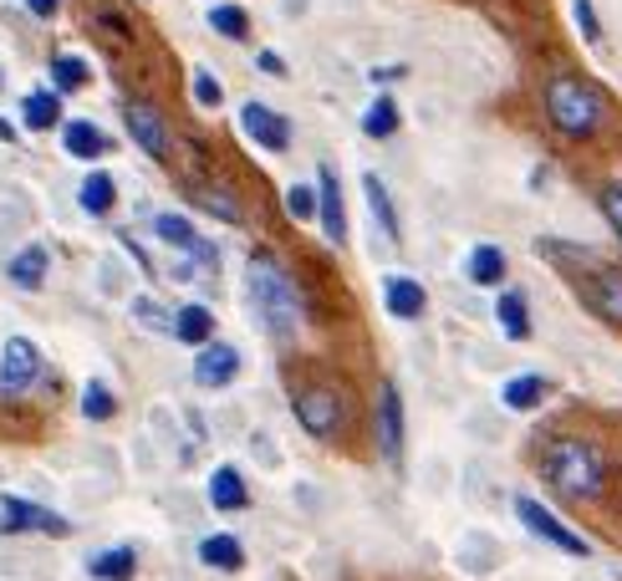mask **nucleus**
<instances>
[{"label":"nucleus","instance_id":"nucleus-1","mask_svg":"<svg viewBox=\"0 0 622 581\" xmlns=\"http://www.w3.org/2000/svg\"><path fill=\"white\" fill-rule=\"evenodd\" d=\"M541 480L551 484L561 500H597L602 495V484H607V459H602V449L587 444V439H551V444L541 449Z\"/></svg>","mask_w":622,"mask_h":581},{"label":"nucleus","instance_id":"nucleus-2","mask_svg":"<svg viewBox=\"0 0 622 581\" xmlns=\"http://www.w3.org/2000/svg\"><path fill=\"white\" fill-rule=\"evenodd\" d=\"M251 296H255V306H261V316H266L270 332L291 337L302 327V291H296V281L287 276L281 261L251 255Z\"/></svg>","mask_w":622,"mask_h":581},{"label":"nucleus","instance_id":"nucleus-3","mask_svg":"<svg viewBox=\"0 0 622 581\" xmlns=\"http://www.w3.org/2000/svg\"><path fill=\"white\" fill-rule=\"evenodd\" d=\"M546 117H551L556 134L587 138L592 128L602 123V98H597V92H592L582 77L561 72V77H551V83H546Z\"/></svg>","mask_w":622,"mask_h":581},{"label":"nucleus","instance_id":"nucleus-4","mask_svg":"<svg viewBox=\"0 0 622 581\" xmlns=\"http://www.w3.org/2000/svg\"><path fill=\"white\" fill-rule=\"evenodd\" d=\"M567 261L587 266L576 276V296L587 301V312L622 327V266H602V261H592L587 250H567Z\"/></svg>","mask_w":622,"mask_h":581},{"label":"nucleus","instance_id":"nucleus-5","mask_svg":"<svg viewBox=\"0 0 622 581\" xmlns=\"http://www.w3.org/2000/svg\"><path fill=\"white\" fill-rule=\"evenodd\" d=\"M516 520H521L531 535H541L546 546H556L561 556H576V561H587V556H592V541H587V535L572 531V526H567V520H561L556 510H546L536 495H516Z\"/></svg>","mask_w":622,"mask_h":581},{"label":"nucleus","instance_id":"nucleus-6","mask_svg":"<svg viewBox=\"0 0 622 581\" xmlns=\"http://www.w3.org/2000/svg\"><path fill=\"white\" fill-rule=\"evenodd\" d=\"M291 414H296V424H302L312 439H337L342 424H347V408H342V399H337L327 382L296 388V393H291Z\"/></svg>","mask_w":622,"mask_h":581},{"label":"nucleus","instance_id":"nucleus-7","mask_svg":"<svg viewBox=\"0 0 622 581\" xmlns=\"http://www.w3.org/2000/svg\"><path fill=\"white\" fill-rule=\"evenodd\" d=\"M0 531L5 535H51V541H62V535H72V520L47 510V505H36V500L0 495Z\"/></svg>","mask_w":622,"mask_h":581},{"label":"nucleus","instance_id":"nucleus-8","mask_svg":"<svg viewBox=\"0 0 622 581\" xmlns=\"http://www.w3.org/2000/svg\"><path fill=\"white\" fill-rule=\"evenodd\" d=\"M41 378V348L31 337H11L0 348V399H21L26 388H36Z\"/></svg>","mask_w":622,"mask_h":581},{"label":"nucleus","instance_id":"nucleus-9","mask_svg":"<svg viewBox=\"0 0 622 581\" xmlns=\"http://www.w3.org/2000/svg\"><path fill=\"white\" fill-rule=\"evenodd\" d=\"M240 128H245V138L261 143L266 153L291 149V123L276 113V108H266V102H245V108H240Z\"/></svg>","mask_w":622,"mask_h":581},{"label":"nucleus","instance_id":"nucleus-10","mask_svg":"<svg viewBox=\"0 0 622 581\" xmlns=\"http://www.w3.org/2000/svg\"><path fill=\"white\" fill-rule=\"evenodd\" d=\"M123 123L149 159H168V123L153 102H123Z\"/></svg>","mask_w":622,"mask_h":581},{"label":"nucleus","instance_id":"nucleus-11","mask_svg":"<svg viewBox=\"0 0 622 581\" xmlns=\"http://www.w3.org/2000/svg\"><path fill=\"white\" fill-rule=\"evenodd\" d=\"M378 449H383L388 465L404 459V399H398L393 382L378 388Z\"/></svg>","mask_w":622,"mask_h":581},{"label":"nucleus","instance_id":"nucleus-12","mask_svg":"<svg viewBox=\"0 0 622 581\" xmlns=\"http://www.w3.org/2000/svg\"><path fill=\"white\" fill-rule=\"evenodd\" d=\"M317 210H321V230L332 245H347V204H342V179L337 168H321L317 174Z\"/></svg>","mask_w":622,"mask_h":581},{"label":"nucleus","instance_id":"nucleus-13","mask_svg":"<svg viewBox=\"0 0 622 581\" xmlns=\"http://www.w3.org/2000/svg\"><path fill=\"white\" fill-rule=\"evenodd\" d=\"M240 372V352L230 342H204L200 357H194V382L200 388H230Z\"/></svg>","mask_w":622,"mask_h":581},{"label":"nucleus","instance_id":"nucleus-14","mask_svg":"<svg viewBox=\"0 0 622 581\" xmlns=\"http://www.w3.org/2000/svg\"><path fill=\"white\" fill-rule=\"evenodd\" d=\"M383 306H388V316H398V321H419V316L429 312V296H423V286L414 281V276H388Z\"/></svg>","mask_w":622,"mask_h":581},{"label":"nucleus","instance_id":"nucleus-15","mask_svg":"<svg viewBox=\"0 0 622 581\" xmlns=\"http://www.w3.org/2000/svg\"><path fill=\"white\" fill-rule=\"evenodd\" d=\"M210 505H215L219 515H236L251 505V490H245V475H240L236 465H219L215 475H210Z\"/></svg>","mask_w":622,"mask_h":581},{"label":"nucleus","instance_id":"nucleus-16","mask_svg":"<svg viewBox=\"0 0 622 581\" xmlns=\"http://www.w3.org/2000/svg\"><path fill=\"white\" fill-rule=\"evenodd\" d=\"M495 321H500L505 342H525V337H531V301H525V291H500Z\"/></svg>","mask_w":622,"mask_h":581},{"label":"nucleus","instance_id":"nucleus-17","mask_svg":"<svg viewBox=\"0 0 622 581\" xmlns=\"http://www.w3.org/2000/svg\"><path fill=\"white\" fill-rule=\"evenodd\" d=\"M87 577L92 581H134L138 577V551L134 546H107L87 561Z\"/></svg>","mask_w":622,"mask_h":581},{"label":"nucleus","instance_id":"nucleus-18","mask_svg":"<svg viewBox=\"0 0 622 581\" xmlns=\"http://www.w3.org/2000/svg\"><path fill=\"white\" fill-rule=\"evenodd\" d=\"M546 399H551V382L541 378V372L510 378V382H505V393H500V403L510 408V414H531V408H541Z\"/></svg>","mask_w":622,"mask_h":581},{"label":"nucleus","instance_id":"nucleus-19","mask_svg":"<svg viewBox=\"0 0 622 581\" xmlns=\"http://www.w3.org/2000/svg\"><path fill=\"white\" fill-rule=\"evenodd\" d=\"M363 194H368V210H372V219H378L383 240L393 245V240H398V215H393V194H388V184L378 179V174H363Z\"/></svg>","mask_w":622,"mask_h":581},{"label":"nucleus","instance_id":"nucleus-20","mask_svg":"<svg viewBox=\"0 0 622 581\" xmlns=\"http://www.w3.org/2000/svg\"><path fill=\"white\" fill-rule=\"evenodd\" d=\"M200 561L210 566V571H240L245 566V546H240L236 535H204L200 541Z\"/></svg>","mask_w":622,"mask_h":581},{"label":"nucleus","instance_id":"nucleus-21","mask_svg":"<svg viewBox=\"0 0 622 581\" xmlns=\"http://www.w3.org/2000/svg\"><path fill=\"white\" fill-rule=\"evenodd\" d=\"M62 143H67L72 159H102V149H107V138H102L87 117H72L67 128H62Z\"/></svg>","mask_w":622,"mask_h":581},{"label":"nucleus","instance_id":"nucleus-22","mask_svg":"<svg viewBox=\"0 0 622 581\" xmlns=\"http://www.w3.org/2000/svg\"><path fill=\"white\" fill-rule=\"evenodd\" d=\"M174 337L189 342V348H204V342L215 337V316H210V306H185V312L174 316Z\"/></svg>","mask_w":622,"mask_h":581},{"label":"nucleus","instance_id":"nucleus-23","mask_svg":"<svg viewBox=\"0 0 622 581\" xmlns=\"http://www.w3.org/2000/svg\"><path fill=\"white\" fill-rule=\"evenodd\" d=\"M21 117H26L31 134H47V128H56V117H62V98H56V92H26Z\"/></svg>","mask_w":622,"mask_h":581},{"label":"nucleus","instance_id":"nucleus-24","mask_svg":"<svg viewBox=\"0 0 622 581\" xmlns=\"http://www.w3.org/2000/svg\"><path fill=\"white\" fill-rule=\"evenodd\" d=\"M77 200H82V210L87 215H107V210H113V200H118V184H113V174H87L82 179V194H77Z\"/></svg>","mask_w":622,"mask_h":581},{"label":"nucleus","instance_id":"nucleus-25","mask_svg":"<svg viewBox=\"0 0 622 581\" xmlns=\"http://www.w3.org/2000/svg\"><path fill=\"white\" fill-rule=\"evenodd\" d=\"M11 281H16L21 291H36V286L47 281V250H41V245L21 250L16 261H11Z\"/></svg>","mask_w":622,"mask_h":581},{"label":"nucleus","instance_id":"nucleus-26","mask_svg":"<svg viewBox=\"0 0 622 581\" xmlns=\"http://www.w3.org/2000/svg\"><path fill=\"white\" fill-rule=\"evenodd\" d=\"M470 281H474V286H500V281H505V250H500V245H474V255H470Z\"/></svg>","mask_w":622,"mask_h":581},{"label":"nucleus","instance_id":"nucleus-27","mask_svg":"<svg viewBox=\"0 0 622 581\" xmlns=\"http://www.w3.org/2000/svg\"><path fill=\"white\" fill-rule=\"evenodd\" d=\"M398 123H404V117H398V102H393V98H372V108L363 113V134H368V138H393V134H398Z\"/></svg>","mask_w":622,"mask_h":581},{"label":"nucleus","instance_id":"nucleus-28","mask_svg":"<svg viewBox=\"0 0 622 581\" xmlns=\"http://www.w3.org/2000/svg\"><path fill=\"white\" fill-rule=\"evenodd\" d=\"M82 414L92 418V424H107V418L118 414V399H113L107 382H87L82 388Z\"/></svg>","mask_w":622,"mask_h":581},{"label":"nucleus","instance_id":"nucleus-29","mask_svg":"<svg viewBox=\"0 0 622 581\" xmlns=\"http://www.w3.org/2000/svg\"><path fill=\"white\" fill-rule=\"evenodd\" d=\"M210 26H215L219 36H230V41H245V36H251V16H245L240 5H215V11H210Z\"/></svg>","mask_w":622,"mask_h":581},{"label":"nucleus","instance_id":"nucleus-30","mask_svg":"<svg viewBox=\"0 0 622 581\" xmlns=\"http://www.w3.org/2000/svg\"><path fill=\"white\" fill-rule=\"evenodd\" d=\"M51 83H56V98H62V92H77V87L87 83V62L82 56H56V62H51Z\"/></svg>","mask_w":622,"mask_h":581},{"label":"nucleus","instance_id":"nucleus-31","mask_svg":"<svg viewBox=\"0 0 622 581\" xmlns=\"http://www.w3.org/2000/svg\"><path fill=\"white\" fill-rule=\"evenodd\" d=\"M287 215L291 219H312V215H317V194H312L306 184H291V189H287Z\"/></svg>","mask_w":622,"mask_h":581},{"label":"nucleus","instance_id":"nucleus-32","mask_svg":"<svg viewBox=\"0 0 622 581\" xmlns=\"http://www.w3.org/2000/svg\"><path fill=\"white\" fill-rule=\"evenodd\" d=\"M134 316L149 332H174V316H168L164 306H153V301H134Z\"/></svg>","mask_w":622,"mask_h":581},{"label":"nucleus","instance_id":"nucleus-33","mask_svg":"<svg viewBox=\"0 0 622 581\" xmlns=\"http://www.w3.org/2000/svg\"><path fill=\"white\" fill-rule=\"evenodd\" d=\"M194 102H200V108H219V102H225V92H219V83H215V72H194Z\"/></svg>","mask_w":622,"mask_h":581},{"label":"nucleus","instance_id":"nucleus-34","mask_svg":"<svg viewBox=\"0 0 622 581\" xmlns=\"http://www.w3.org/2000/svg\"><path fill=\"white\" fill-rule=\"evenodd\" d=\"M602 215H607V225L618 230V240H622V179H612L602 189Z\"/></svg>","mask_w":622,"mask_h":581},{"label":"nucleus","instance_id":"nucleus-35","mask_svg":"<svg viewBox=\"0 0 622 581\" xmlns=\"http://www.w3.org/2000/svg\"><path fill=\"white\" fill-rule=\"evenodd\" d=\"M200 200H204V210H215V215H219V219H230V225L240 219V204H230V194H225V189H204Z\"/></svg>","mask_w":622,"mask_h":581},{"label":"nucleus","instance_id":"nucleus-36","mask_svg":"<svg viewBox=\"0 0 622 581\" xmlns=\"http://www.w3.org/2000/svg\"><path fill=\"white\" fill-rule=\"evenodd\" d=\"M572 16H576V26H582V36H587V41H602V26H597L592 0H572Z\"/></svg>","mask_w":622,"mask_h":581},{"label":"nucleus","instance_id":"nucleus-37","mask_svg":"<svg viewBox=\"0 0 622 581\" xmlns=\"http://www.w3.org/2000/svg\"><path fill=\"white\" fill-rule=\"evenodd\" d=\"M26 11H31V16H41V21H51L56 11H62V0H26Z\"/></svg>","mask_w":622,"mask_h":581},{"label":"nucleus","instance_id":"nucleus-38","mask_svg":"<svg viewBox=\"0 0 622 581\" xmlns=\"http://www.w3.org/2000/svg\"><path fill=\"white\" fill-rule=\"evenodd\" d=\"M261 72H270V77H287V62H281L276 51H261Z\"/></svg>","mask_w":622,"mask_h":581},{"label":"nucleus","instance_id":"nucleus-39","mask_svg":"<svg viewBox=\"0 0 622 581\" xmlns=\"http://www.w3.org/2000/svg\"><path fill=\"white\" fill-rule=\"evenodd\" d=\"M398 77H408V72L404 67H378L372 72V83H398Z\"/></svg>","mask_w":622,"mask_h":581},{"label":"nucleus","instance_id":"nucleus-40","mask_svg":"<svg viewBox=\"0 0 622 581\" xmlns=\"http://www.w3.org/2000/svg\"><path fill=\"white\" fill-rule=\"evenodd\" d=\"M0 143H16V128H11L5 117H0Z\"/></svg>","mask_w":622,"mask_h":581},{"label":"nucleus","instance_id":"nucleus-41","mask_svg":"<svg viewBox=\"0 0 622 581\" xmlns=\"http://www.w3.org/2000/svg\"><path fill=\"white\" fill-rule=\"evenodd\" d=\"M0 83H5V77H0Z\"/></svg>","mask_w":622,"mask_h":581}]
</instances>
